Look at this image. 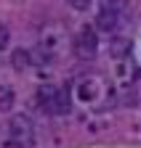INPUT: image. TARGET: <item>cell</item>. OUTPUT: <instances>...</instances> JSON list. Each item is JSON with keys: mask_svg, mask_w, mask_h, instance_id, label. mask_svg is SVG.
<instances>
[{"mask_svg": "<svg viewBox=\"0 0 141 148\" xmlns=\"http://www.w3.org/2000/svg\"><path fill=\"white\" fill-rule=\"evenodd\" d=\"M8 42H11V29H8L3 21H0V50H6Z\"/></svg>", "mask_w": 141, "mask_h": 148, "instance_id": "30bf717a", "label": "cell"}, {"mask_svg": "<svg viewBox=\"0 0 141 148\" xmlns=\"http://www.w3.org/2000/svg\"><path fill=\"white\" fill-rule=\"evenodd\" d=\"M72 48H75V56H77L80 61L96 58V53H99V37H96V29L83 27V29L77 32V37H75Z\"/></svg>", "mask_w": 141, "mask_h": 148, "instance_id": "3957f363", "label": "cell"}, {"mask_svg": "<svg viewBox=\"0 0 141 148\" xmlns=\"http://www.w3.org/2000/svg\"><path fill=\"white\" fill-rule=\"evenodd\" d=\"M13 108V90L8 85H0V111H11Z\"/></svg>", "mask_w": 141, "mask_h": 148, "instance_id": "ba28073f", "label": "cell"}, {"mask_svg": "<svg viewBox=\"0 0 141 148\" xmlns=\"http://www.w3.org/2000/svg\"><path fill=\"white\" fill-rule=\"evenodd\" d=\"M101 3V11H109V13H122L128 8L131 0H99Z\"/></svg>", "mask_w": 141, "mask_h": 148, "instance_id": "52a82bcc", "label": "cell"}, {"mask_svg": "<svg viewBox=\"0 0 141 148\" xmlns=\"http://www.w3.org/2000/svg\"><path fill=\"white\" fill-rule=\"evenodd\" d=\"M11 64H13V69H16V71H24V69L32 64V56H29V50H24V48H16V50H13V56H11Z\"/></svg>", "mask_w": 141, "mask_h": 148, "instance_id": "8992f818", "label": "cell"}, {"mask_svg": "<svg viewBox=\"0 0 141 148\" xmlns=\"http://www.w3.org/2000/svg\"><path fill=\"white\" fill-rule=\"evenodd\" d=\"M96 77H91V79H80V85H77V92H80V98L83 101H93L96 98V92L99 90H104V87H96Z\"/></svg>", "mask_w": 141, "mask_h": 148, "instance_id": "5b68a950", "label": "cell"}, {"mask_svg": "<svg viewBox=\"0 0 141 148\" xmlns=\"http://www.w3.org/2000/svg\"><path fill=\"white\" fill-rule=\"evenodd\" d=\"M67 3L72 5L75 11H88V8H91V0H67Z\"/></svg>", "mask_w": 141, "mask_h": 148, "instance_id": "8fae6325", "label": "cell"}, {"mask_svg": "<svg viewBox=\"0 0 141 148\" xmlns=\"http://www.w3.org/2000/svg\"><path fill=\"white\" fill-rule=\"evenodd\" d=\"M6 140L11 148H35V124L27 114H16L8 122Z\"/></svg>", "mask_w": 141, "mask_h": 148, "instance_id": "6da1fadb", "label": "cell"}, {"mask_svg": "<svg viewBox=\"0 0 141 148\" xmlns=\"http://www.w3.org/2000/svg\"><path fill=\"white\" fill-rule=\"evenodd\" d=\"M117 27H120V13H109V11H101L99 13V18H96V29H101V32H117Z\"/></svg>", "mask_w": 141, "mask_h": 148, "instance_id": "277c9868", "label": "cell"}, {"mask_svg": "<svg viewBox=\"0 0 141 148\" xmlns=\"http://www.w3.org/2000/svg\"><path fill=\"white\" fill-rule=\"evenodd\" d=\"M38 101H40V106L48 114H53V116H61V114L69 111V92L64 87H59V85H40Z\"/></svg>", "mask_w": 141, "mask_h": 148, "instance_id": "7a4b0ae2", "label": "cell"}, {"mask_svg": "<svg viewBox=\"0 0 141 148\" xmlns=\"http://www.w3.org/2000/svg\"><path fill=\"white\" fill-rule=\"evenodd\" d=\"M131 50V42L125 40V37H117V40L112 42V56H117V58H120V56H125Z\"/></svg>", "mask_w": 141, "mask_h": 148, "instance_id": "9c48e42d", "label": "cell"}]
</instances>
